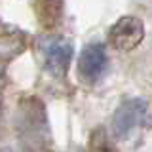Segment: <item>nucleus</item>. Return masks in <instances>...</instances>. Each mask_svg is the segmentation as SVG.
Masks as SVG:
<instances>
[{
	"label": "nucleus",
	"instance_id": "obj_3",
	"mask_svg": "<svg viewBox=\"0 0 152 152\" xmlns=\"http://www.w3.org/2000/svg\"><path fill=\"white\" fill-rule=\"evenodd\" d=\"M146 116V103L141 99H129L124 104H120V108L114 114L112 120V131L116 137L127 135L133 127H137L142 122V118Z\"/></svg>",
	"mask_w": 152,
	"mask_h": 152
},
{
	"label": "nucleus",
	"instance_id": "obj_6",
	"mask_svg": "<svg viewBox=\"0 0 152 152\" xmlns=\"http://www.w3.org/2000/svg\"><path fill=\"white\" fill-rule=\"evenodd\" d=\"M91 150L93 152H118L116 146H112L107 141L103 131H97L95 135H91Z\"/></svg>",
	"mask_w": 152,
	"mask_h": 152
},
{
	"label": "nucleus",
	"instance_id": "obj_5",
	"mask_svg": "<svg viewBox=\"0 0 152 152\" xmlns=\"http://www.w3.org/2000/svg\"><path fill=\"white\" fill-rule=\"evenodd\" d=\"M70 59H72V48L65 42H57L50 46L46 53V65L53 74H65Z\"/></svg>",
	"mask_w": 152,
	"mask_h": 152
},
{
	"label": "nucleus",
	"instance_id": "obj_4",
	"mask_svg": "<svg viewBox=\"0 0 152 152\" xmlns=\"http://www.w3.org/2000/svg\"><path fill=\"white\" fill-rule=\"evenodd\" d=\"M34 12L46 31L55 28L63 15V0H34Z\"/></svg>",
	"mask_w": 152,
	"mask_h": 152
},
{
	"label": "nucleus",
	"instance_id": "obj_2",
	"mask_svg": "<svg viewBox=\"0 0 152 152\" xmlns=\"http://www.w3.org/2000/svg\"><path fill=\"white\" fill-rule=\"evenodd\" d=\"M107 65L108 61H107L104 48L101 44H88L80 51L76 70H78V76L84 82H97L107 70Z\"/></svg>",
	"mask_w": 152,
	"mask_h": 152
},
{
	"label": "nucleus",
	"instance_id": "obj_1",
	"mask_svg": "<svg viewBox=\"0 0 152 152\" xmlns=\"http://www.w3.org/2000/svg\"><path fill=\"white\" fill-rule=\"evenodd\" d=\"M145 25L133 15H124L108 31V44L118 51H131L142 42Z\"/></svg>",
	"mask_w": 152,
	"mask_h": 152
}]
</instances>
